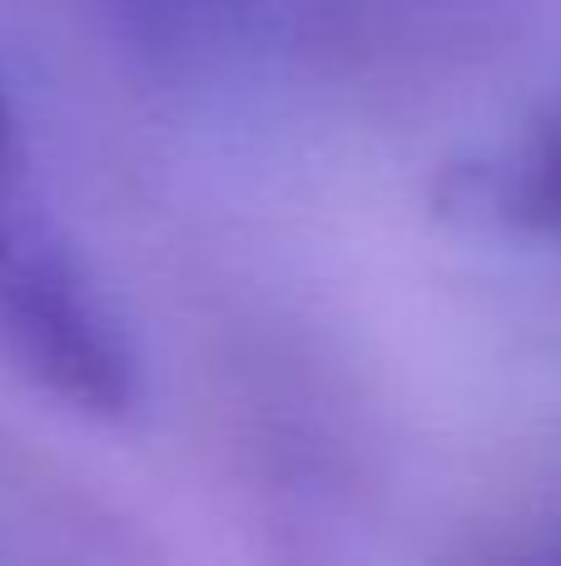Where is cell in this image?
I'll use <instances>...</instances> for the list:
<instances>
[{
  "instance_id": "6da1fadb",
  "label": "cell",
  "mask_w": 561,
  "mask_h": 566,
  "mask_svg": "<svg viewBox=\"0 0 561 566\" xmlns=\"http://www.w3.org/2000/svg\"><path fill=\"white\" fill-rule=\"evenodd\" d=\"M0 363L80 418L139 408V358L35 195L0 199Z\"/></svg>"
},
{
  "instance_id": "7a4b0ae2",
  "label": "cell",
  "mask_w": 561,
  "mask_h": 566,
  "mask_svg": "<svg viewBox=\"0 0 561 566\" xmlns=\"http://www.w3.org/2000/svg\"><path fill=\"white\" fill-rule=\"evenodd\" d=\"M443 209L487 229L561 244V115L453 169L443 185Z\"/></svg>"
},
{
  "instance_id": "3957f363",
  "label": "cell",
  "mask_w": 561,
  "mask_h": 566,
  "mask_svg": "<svg viewBox=\"0 0 561 566\" xmlns=\"http://www.w3.org/2000/svg\"><path fill=\"white\" fill-rule=\"evenodd\" d=\"M119 45L149 60H194L239 30L248 0H70Z\"/></svg>"
},
{
  "instance_id": "277c9868",
  "label": "cell",
  "mask_w": 561,
  "mask_h": 566,
  "mask_svg": "<svg viewBox=\"0 0 561 566\" xmlns=\"http://www.w3.org/2000/svg\"><path fill=\"white\" fill-rule=\"evenodd\" d=\"M30 189V155H25V135H20V115L10 105V90L0 80V199L25 195Z\"/></svg>"
}]
</instances>
